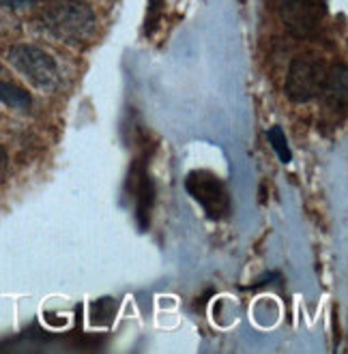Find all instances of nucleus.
I'll return each mask as SVG.
<instances>
[{
  "label": "nucleus",
  "instance_id": "obj_1",
  "mask_svg": "<svg viewBox=\"0 0 348 354\" xmlns=\"http://www.w3.org/2000/svg\"><path fill=\"white\" fill-rule=\"evenodd\" d=\"M44 22L54 37L80 44L93 35L95 13L80 0H54L44 11Z\"/></svg>",
  "mask_w": 348,
  "mask_h": 354
},
{
  "label": "nucleus",
  "instance_id": "obj_2",
  "mask_svg": "<svg viewBox=\"0 0 348 354\" xmlns=\"http://www.w3.org/2000/svg\"><path fill=\"white\" fill-rule=\"evenodd\" d=\"M9 62L39 91H56L60 86V73L56 60L35 46H15L9 52Z\"/></svg>",
  "mask_w": 348,
  "mask_h": 354
},
{
  "label": "nucleus",
  "instance_id": "obj_3",
  "mask_svg": "<svg viewBox=\"0 0 348 354\" xmlns=\"http://www.w3.org/2000/svg\"><path fill=\"white\" fill-rule=\"evenodd\" d=\"M327 80V67L324 62L312 54L297 56L291 62L289 77H286V95L295 103H305L316 99Z\"/></svg>",
  "mask_w": 348,
  "mask_h": 354
},
{
  "label": "nucleus",
  "instance_id": "obj_4",
  "mask_svg": "<svg viewBox=\"0 0 348 354\" xmlns=\"http://www.w3.org/2000/svg\"><path fill=\"white\" fill-rule=\"evenodd\" d=\"M187 194L202 206L211 219H223L230 213V196L226 185L207 170H194L185 178Z\"/></svg>",
  "mask_w": 348,
  "mask_h": 354
},
{
  "label": "nucleus",
  "instance_id": "obj_5",
  "mask_svg": "<svg viewBox=\"0 0 348 354\" xmlns=\"http://www.w3.org/2000/svg\"><path fill=\"white\" fill-rule=\"evenodd\" d=\"M280 17L297 39H312L318 35L324 9L318 0H282Z\"/></svg>",
  "mask_w": 348,
  "mask_h": 354
},
{
  "label": "nucleus",
  "instance_id": "obj_6",
  "mask_svg": "<svg viewBox=\"0 0 348 354\" xmlns=\"http://www.w3.org/2000/svg\"><path fill=\"white\" fill-rule=\"evenodd\" d=\"M129 189H134V194H136L138 225H140V230H147L151 223V211H153V202H155V185H153V178L145 170V159H138L131 165Z\"/></svg>",
  "mask_w": 348,
  "mask_h": 354
},
{
  "label": "nucleus",
  "instance_id": "obj_7",
  "mask_svg": "<svg viewBox=\"0 0 348 354\" xmlns=\"http://www.w3.org/2000/svg\"><path fill=\"white\" fill-rule=\"evenodd\" d=\"M348 73L344 65H336L327 71V80H324V88L320 95H324L327 103L336 110V112H344L346 108V99H348Z\"/></svg>",
  "mask_w": 348,
  "mask_h": 354
},
{
  "label": "nucleus",
  "instance_id": "obj_8",
  "mask_svg": "<svg viewBox=\"0 0 348 354\" xmlns=\"http://www.w3.org/2000/svg\"><path fill=\"white\" fill-rule=\"evenodd\" d=\"M0 103H5V106L15 110H28L30 95L24 88L9 84V82H0Z\"/></svg>",
  "mask_w": 348,
  "mask_h": 354
},
{
  "label": "nucleus",
  "instance_id": "obj_9",
  "mask_svg": "<svg viewBox=\"0 0 348 354\" xmlns=\"http://www.w3.org/2000/svg\"><path fill=\"white\" fill-rule=\"evenodd\" d=\"M116 314V301L114 299H99L93 303L91 309V320L93 324H110Z\"/></svg>",
  "mask_w": 348,
  "mask_h": 354
},
{
  "label": "nucleus",
  "instance_id": "obj_10",
  "mask_svg": "<svg viewBox=\"0 0 348 354\" xmlns=\"http://www.w3.org/2000/svg\"><path fill=\"white\" fill-rule=\"evenodd\" d=\"M267 138H269V144L273 147V151H275L277 159H280L282 163H291L293 153H291L289 142H286V133H284L280 127H271V129L267 131Z\"/></svg>",
  "mask_w": 348,
  "mask_h": 354
},
{
  "label": "nucleus",
  "instance_id": "obj_11",
  "mask_svg": "<svg viewBox=\"0 0 348 354\" xmlns=\"http://www.w3.org/2000/svg\"><path fill=\"white\" fill-rule=\"evenodd\" d=\"M163 11V0H151L149 3V13H147V35H153L159 26Z\"/></svg>",
  "mask_w": 348,
  "mask_h": 354
},
{
  "label": "nucleus",
  "instance_id": "obj_12",
  "mask_svg": "<svg viewBox=\"0 0 348 354\" xmlns=\"http://www.w3.org/2000/svg\"><path fill=\"white\" fill-rule=\"evenodd\" d=\"M0 3L7 7H26V5H33L35 0H0Z\"/></svg>",
  "mask_w": 348,
  "mask_h": 354
},
{
  "label": "nucleus",
  "instance_id": "obj_13",
  "mask_svg": "<svg viewBox=\"0 0 348 354\" xmlns=\"http://www.w3.org/2000/svg\"><path fill=\"white\" fill-rule=\"evenodd\" d=\"M5 168H7V153L3 147H0V174L5 172Z\"/></svg>",
  "mask_w": 348,
  "mask_h": 354
}]
</instances>
